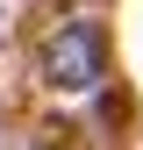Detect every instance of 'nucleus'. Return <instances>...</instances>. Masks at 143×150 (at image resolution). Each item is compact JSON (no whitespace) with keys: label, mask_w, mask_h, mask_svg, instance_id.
Here are the masks:
<instances>
[{"label":"nucleus","mask_w":143,"mask_h":150,"mask_svg":"<svg viewBox=\"0 0 143 150\" xmlns=\"http://www.w3.org/2000/svg\"><path fill=\"white\" fill-rule=\"evenodd\" d=\"M107 79V36L100 22H57L43 36V86L50 93H93Z\"/></svg>","instance_id":"nucleus-1"},{"label":"nucleus","mask_w":143,"mask_h":150,"mask_svg":"<svg viewBox=\"0 0 143 150\" xmlns=\"http://www.w3.org/2000/svg\"><path fill=\"white\" fill-rule=\"evenodd\" d=\"M79 7H93V0H79Z\"/></svg>","instance_id":"nucleus-2"}]
</instances>
